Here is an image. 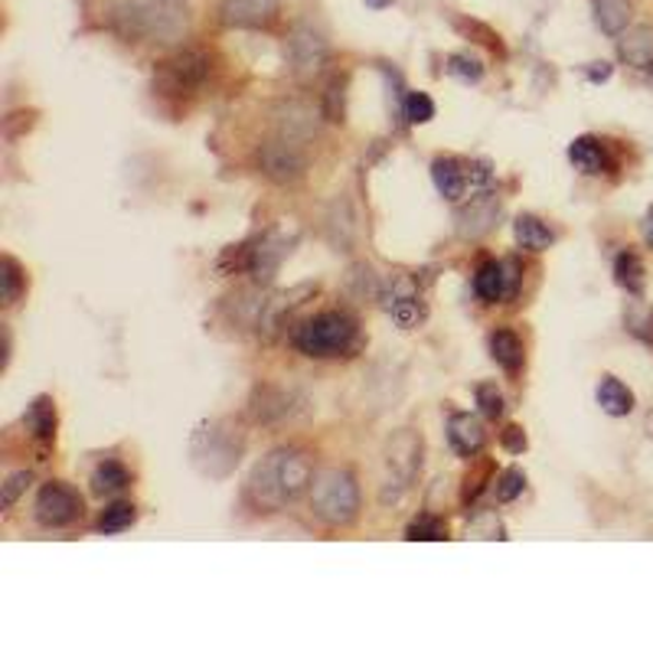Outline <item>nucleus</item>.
I'll return each instance as SVG.
<instances>
[{
  "mask_svg": "<svg viewBox=\"0 0 653 653\" xmlns=\"http://www.w3.org/2000/svg\"><path fill=\"white\" fill-rule=\"evenodd\" d=\"M314 464L301 447H275L248 477V500L258 510H284L301 500L314 483Z\"/></svg>",
  "mask_w": 653,
  "mask_h": 653,
  "instance_id": "nucleus-1",
  "label": "nucleus"
},
{
  "mask_svg": "<svg viewBox=\"0 0 653 653\" xmlns=\"http://www.w3.org/2000/svg\"><path fill=\"white\" fill-rule=\"evenodd\" d=\"M242 454H245V435L232 419H207L190 435V460L210 480L229 477L238 467Z\"/></svg>",
  "mask_w": 653,
  "mask_h": 653,
  "instance_id": "nucleus-2",
  "label": "nucleus"
},
{
  "mask_svg": "<svg viewBox=\"0 0 653 653\" xmlns=\"http://www.w3.org/2000/svg\"><path fill=\"white\" fill-rule=\"evenodd\" d=\"M360 340V327L347 311H324L314 314L311 320H304L294 330V350L311 357V360H330V357H343L357 347Z\"/></svg>",
  "mask_w": 653,
  "mask_h": 653,
  "instance_id": "nucleus-3",
  "label": "nucleus"
},
{
  "mask_svg": "<svg viewBox=\"0 0 653 653\" xmlns=\"http://www.w3.org/2000/svg\"><path fill=\"white\" fill-rule=\"evenodd\" d=\"M311 513L327 526H350L360 516V487L347 470H320L311 483Z\"/></svg>",
  "mask_w": 653,
  "mask_h": 653,
  "instance_id": "nucleus-4",
  "label": "nucleus"
},
{
  "mask_svg": "<svg viewBox=\"0 0 653 653\" xmlns=\"http://www.w3.org/2000/svg\"><path fill=\"white\" fill-rule=\"evenodd\" d=\"M386 467H389V474L383 480L380 500L383 503H399L412 490L419 474H422V435L399 432L393 438L389 447H386Z\"/></svg>",
  "mask_w": 653,
  "mask_h": 653,
  "instance_id": "nucleus-5",
  "label": "nucleus"
},
{
  "mask_svg": "<svg viewBox=\"0 0 653 653\" xmlns=\"http://www.w3.org/2000/svg\"><path fill=\"white\" fill-rule=\"evenodd\" d=\"M432 180H435V190L444 200L460 203V200H467L470 194L490 190L493 171H490V164H483V161L435 158V164H432Z\"/></svg>",
  "mask_w": 653,
  "mask_h": 653,
  "instance_id": "nucleus-6",
  "label": "nucleus"
},
{
  "mask_svg": "<svg viewBox=\"0 0 653 653\" xmlns=\"http://www.w3.org/2000/svg\"><path fill=\"white\" fill-rule=\"evenodd\" d=\"M210 75V56L203 49H184L164 59L154 72V89L161 95H190Z\"/></svg>",
  "mask_w": 653,
  "mask_h": 653,
  "instance_id": "nucleus-7",
  "label": "nucleus"
},
{
  "mask_svg": "<svg viewBox=\"0 0 653 653\" xmlns=\"http://www.w3.org/2000/svg\"><path fill=\"white\" fill-rule=\"evenodd\" d=\"M327 56H330V46H327L324 33L314 30L311 23H294V30L288 33V62H291V72L307 82V79L320 75V69L327 66Z\"/></svg>",
  "mask_w": 653,
  "mask_h": 653,
  "instance_id": "nucleus-8",
  "label": "nucleus"
},
{
  "mask_svg": "<svg viewBox=\"0 0 653 653\" xmlns=\"http://www.w3.org/2000/svg\"><path fill=\"white\" fill-rule=\"evenodd\" d=\"M79 516H82V497H79V490H72L62 480L43 483V490L36 497V520L46 529H62V526L75 523Z\"/></svg>",
  "mask_w": 653,
  "mask_h": 653,
  "instance_id": "nucleus-9",
  "label": "nucleus"
},
{
  "mask_svg": "<svg viewBox=\"0 0 653 653\" xmlns=\"http://www.w3.org/2000/svg\"><path fill=\"white\" fill-rule=\"evenodd\" d=\"M258 171L275 184H294L307 171V158L294 144V138H278L258 148Z\"/></svg>",
  "mask_w": 653,
  "mask_h": 653,
  "instance_id": "nucleus-10",
  "label": "nucleus"
},
{
  "mask_svg": "<svg viewBox=\"0 0 653 653\" xmlns=\"http://www.w3.org/2000/svg\"><path fill=\"white\" fill-rule=\"evenodd\" d=\"M383 304L399 330H416L425 320V301L412 275H396L383 291Z\"/></svg>",
  "mask_w": 653,
  "mask_h": 653,
  "instance_id": "nucleus-11",
  "label": "nucleus"
},
{
  "mask_svg": "<svg viewBox=\"0 0 653 653\" xmlns=\"http://www.w3.org/2000/svg\"><path fill=\"white\" fill-rule=\"evenodd\" d=\"M148 36L161 43H180L190 30V3L187 0H148Z\"/></svg>",
  "mask_w": 653,
  "mask_h": 653,
  "instance_id": "nucleus-12",
  "label": "nucleus"
},
{
  "mask_svg": "<svg viewBox=\"0 0 653 653\" xmlns=\"http://www.w3.org/2000/svg\"><path fill=\"white\" fill-rule=\"evenodd\" d=\"M291 245H294V238H288L284 232H268L248 248V268L245 271L255 278V284H271L275 281L281 261L291 255Z\"/></svg>",
  "mask_w": 653,
  "mask_h": 653,
  "instance_id": "nucleus-13",
  "label": "nucleus"
},
{
  "mask_svg": "<svg viewBox=\"0 0 653 653\" xmlns=\"http://www.w3.org/2000/svg\"><path fill=\"white\" fill-rule=\"evenodd\" d=\"M219 23L229 30H261L278 16V0H219Z\"/></svg>",
  "mask_w": 653,
  "mask_h": 653,
  "instance_id": "nucleus-14",
  "label": "nucleus"
},
{
  "mask_svg": "<svg viewBox=\"0 0 653 653\" xmlns=\"http://www.w3.org/2000/svg\"><path fill=\"white\" fill-rule=\"evenodd\" d=\"M457 232L464 235V238H480V235H487L493 225H497V219H500V197L497 194H490V190H480V194H474V197H467V203L457 210Z\"/></svg>",
  "mask_w": 653,
  "mask_h": 653,
  "instance_id": "nucleus-15",
  "label": "nucleus"
},
{
  "mask_svg": "<svg viewBox=\"0 0 653 653\" xmlns=\"http://www.w3.org/2000/svg\"><path fill=\"white\" fill-rule=\"evenodd\" d=\"M474 294L483 304H500L516 294V275L510 261H483L474 275Z\"/></svg>",
  "mask_w": 653,
  "mask_h": 653,
  "instance_id": "nucleus-16",
  "label": "nucleus"
},
{
  "mask_svg": "<svg viewBox=\"0 0 653 653\" xmlns=\"http://www.w3.org/2000/svg\"><path fill=\"white\" fill-rule=\"evenodd\" d=\"M569 161H572L575 171H582V174H588V177L608 174V171L615 167V161H611L605 141L595 138V135H579V138L569 144Z\"/></svg>",
  "mask_w": 653,
  "mask_h": 653,
  "instance_id": "nucleus-17",
  "label": "nucleus"
},
{
  "mask_svg": "<svg viewBox=\"0 0 653 653\" xmlns=\"http://www.w3.org/2000/svg\"><path fill=\"white\" fill-rule=\"evenodd\" d=\"M447 441H451L454 454H460V457H477V454L483 451V444H487V432H483V425H480L474 416L454 412V416L447 419Z\"/></svg>",
  "mask_w": 653,
  "mask_h": 653,
  "instance_id": "nucleus-18",
  "label": "nucleus"
},
{
  "mask_svg": "<svg viewBox=\"0 0 653 653\" xmlns=\"http://www.w3.org/2000/svg\"><path fill=\"white\" fill-rule=\"evenodd\" d=\"M314 291H317V284H298L291 291H281V294L268 298L265 307H261V317H258V330L261 334H275L278 324L284 320V314H291L298 304H304V298H311Z\"/></svg>",
  "mask_w": 653,
  "mask_h": 653,
  "instance_id": "nucleus-19",
  "label": "nucleus"
},
{
  "mask_svg": "<svg viewBox=\"0 0 653 653\" xmlns=\"http://www.w3.org/2000/svg\"><path fill=\"white\" fill-rule=\"evenodd\" d=\"M248 409H252L255 422L275 425V422L288 419L294 406H291V393H284V389H275V386H261V389H255V396H252Z\"/></svg>",
  "mask_w": 653,
  "mask_h": 653,
  "instance_id": "nucleus-20",
  "label": "nucleus"
},
{
  "mask_svg": "<svg viewBox=\"0 0 653 653\" xmlns=\"http://www.w3.org/2000/svg\"><path fill=\"white\" fill-rule=\"evenodd\" d=\"M618 56L634 69L653 66V26H631L618 39Z\"/></svg>",
  "mask_w": 653,
  "mask_h": 653,
  "instance_id": "nucleus-21",
  "label": "nucleus"
},
{
  "mask_svg": "<svg viewBox=\"0 0 653 653\" xmlns=\"http://www.w3.org/2000/svg\"><path fill=\"white\" fill-rule=\"evenodd\" d=\"M108 26L121 36V39H128V43H135V39H141V36H148V16H144V3H135V0H118L115 3V10H112V16H108Z\"/></svg>",
  "mask_w": 653,
  "mask_h": 653,
  "instance_id": "nucleus-22",
  "label": "nucleus"
},
{
  "mask_svg": "<svg viewBox=\"0 0 653 653\" xmlns=\"http://www.w3.org/2000/svg\"><path fill=\"white\" fill-rule=\"evenodd\" d=\"M490 357H493V363H497L500 370H506L510 376H516V373L523 370V360H526L523 340H520L513 330L500 327V330L490 334Z\"/></svg>",
  "mask_w": 653,
  "mask_h": 653,
  "instance_id": "nucleus-23",
  "label": "nucleus"
},
{
  "mask_svg": "<svg viewBox=\"0 0 653 653\" xmlns=\"http://www.w3.org/2000/svg\"><path fill=\"white\" fill-rule=\"evenodd\" d=\"M595 399H598L602 412H608L611 419H625V416L634 412V393L618 376H602V383L595 389Z\"/></svg>",
  "mask_w": 653,
  "mask_h": 653,
  "instance_id": "nucleus-24",
  "label": "nucleus"
},
{
  "mask_svg": "<svg viewBox=\"0 0 653 653\" xmlns=\"http://www.w3.org/2000/svg\"><path fill=\"white\" fill-rule=\"evenodd\" d=\"M23 425H26V432H30L33 441L49 444L56 438V403L49 396H36L30 403L26 416H23Z\"/></svg>",
  "mask_w": 653,
  "mask_h": 653,
  "instance_id": "nucleus-25",
  "label": "nucleus"
},
{
  "mask_svg": "<svg viewBox=\"0 0 653 653\" xmlns=\"http://www.w3.org/2000/svg\"><path fill=\"white\" fill-rule=\"evenodd\" d=\"M513 235H516L520 248H526V252H546V248H552V242H556V232H552L543 219L529 217V213L516 217V222H513Z\"/></svg>",
  "mask_w": 653,
  "mask_h": 653,
  "instance_id": "nucleus-26",
  "label": "nucleus"
},
{
  "mask_svg": "<svg viewBox=\"0 0 653 653\" xmlns=\"http://www.w3.org/2000/svg\"><path fill=\"white\" fill-rule=\"evenodd\" d=\"M92 493L95 497H115V493H121L128 483H131V474H128V467L121 464V460H115V457H108V460H102L95 470H92Z\"/></svg>",
  "mask_w": 653,
  "mask_h": 653,
  "instance_id": "nucleus-27",
  "label": "nucleus"
},
{
  "mask_svg": "<svg viewBox=\"0 0 653 653\" xmlns=\"http://www.w3.org/2000/svg\"><path fill=\"white\" fill-rule=\"evenodd\" d=\"M595 23L608 36H621L631 23V3L628 0H595Z\"/></svg>",
  "mask_w": 653,
  "mask_h": 653,
  "instance_id": "nucleus-28",
  "label": "nucleus"
},
{
  "mask_svg": "<svg viewBox=\"0 0 653 653\" xmlns=\"http://www.w3.org/2000/svg\"><path fill=\"white\" fill-rule=\"evenodd\" d=\"M615 281H618L628 294L641 298V294H644V284H648V278H644V261H641L634 252H618V258H615Z\"/></svg>",
  "mask_w": 653,
  "mask_h": 653,
  "instance_id": "nucleus-29",
  "label": "nucleus"
},
{
  "mask_svg": "<svg viewBox=\"0 0 653 653\" xmlns=\"http://www.w3.org/2000/svg\"><path fill=\"white\" fill-rule=\"evenodd\" d=\"M135 520H138V506H135V503L118 500V503H112V506H105V510H102V516L95 520V529H98V533H105V536H115V533L131 529V526H135Z\"/></svg>",
  "mask_w": 653,
  "mask_h": 653,
  "instance_id": "nucleus-30",
  "label": "nucleus"
},
{
  "mask_svg": "<svg viewBox=\"0 0 653 653\" xmlns=\"http://www.w3.org/2000/svg\"><path fill=\"white\" fill-rule=\"evenodd\" d=\"M0 281H3V294H0V301L10 307V304H16L20 301V294H23V288H26V275H23V268H20V261L16 258H10V255H3L0 258Z\"/></svg>",
  "mask_w": 653,
  "mask_h": 653,
  "instance_id": "nucleus-31",
  "label": "nucleus"
},
{
  "mask_svg": "<svg viewBox=\"0 0 653 653\" xmlns=\"http://www.w3.org/2000/svg\"><path fill=\"white\" fill-rule=\"evenodd\" d=\"M406 539L409 543H441V539H447V526H444V520H438L435 513H422L409 523Z\"/></svg>",
  "mask_w": 653,
  "mask_h": 653,
  "instance_id": "nucleus-32",
  "label": "nucleus"
},
{
  "mask_svg": "<svg viewBox=\"0 0 653 653\" xmlns=\"http://www.w3.org/2000/svg\"><path fill=\"white\" fill-rule=\"evenodd\" d=\"M320 112H324L327 121H343V115H347V75L330 79V85H327V92H324Z\"/></svg>",
  "mask_w": 653,
  "mask_h": 653,
  "instance_id": "nucleus-33",
  "label": "nucleus"
},
{
  "mask_svg": "<svg viewBox=\"0 0 653 653\" xmlns=\"http://www.w3.org/2000/svg\"><path fill=\"white\" fill-rule=\"evenodd\" d=\"M403 118L409 125H429L435 118V102L429 92H409L403 102Z\"/></svg>",
  "mask_w": 653,
  "mask_h": 653,
  "instance_id": "nucleus-34",
  "label": "nucleus"
},
{
  "mask_svg": "<svg viewBox=\"0 0 653 653\" xmlns=\"http://www.w3.org/2000/svg\"><path fill=\"white\" fill-rule=\"evenodd\" d=\"M447 72L454 75V79H460V82H480L483 79V62L480 59H474L470 53H454V56H447Z\"/></svg>",
  "mask_w": 653,
  "mask_h": 653,
  "instance_id": "nucleus-35",
  "label": "nucleus"
},
{
  "mask_svg": "<svg viewBox=\"0 0 653 653\" xmlns=\"http://www.w3.org/2000/svg\"><path fill=\"white\" fill-rule=\"evenodd\" d=\"M523 490H526V474L516 470V467L503 470V474L493 480V497H497V503H513Z\"/></svg>",
  "mask_w": 653,
  "mask_h": 653,
  "instance_id": "nucleus-36",
  "label": "nucleus"
},
{
  "mask_svg": "<svg viewBox=\"0 0 653 653\" xmlns=\"http://www.w3.org/2000/svg\"><path fill=\"white\" fill-rule=\"evenodd\" d=\"M474 396H477V406H480V416H483V419H490V422L503 419L506 403H503V396H500V389H497L493 383H480Z\"/></svg>",
  "mask_w": 653,
  "mask_h": 653,
  "instance_id": "nucleus-37",
  "label": "nucleus"
},
{
  "mask_svg": "<svg viewBox=\"0 0 653 653\" xmlns=\"http://www.w3.org/2000/svg\"><path fill=\"white\" fill-rule=\"evenodd\" d=\"M33 483V474L30 470H16L7 477V483L0 487V510H13V503L26 493V487Z\"/></svg>",
  "mask_w": 653,
  "mask_h": 653,
  "instance_id": "nucleus-38",
  "label": "nucleus"
},
{
  "mask_svg": "<svg viewBox=\"0 0 653 653\" xmlns=\"http://www.w3.org/2000/svg\"><path fill=\"white\" fill-rule=\"evenodd\" d=\"M628 330L644 340V343H653V307H631L628 311Z\"/></svg>",
  "mask_w": 653,
  "mask_h": 653,
  "instance_id": "nucleus-39",
  "label": "nucleus"
},
{
  "mask_svg": "<svg viewBox=\"0 0 653 653\" xmlns=\"http://www.w3.org/2000/svg\"><path fill=\"white\" fill-rule=\"evenodd\" d=\"M460 30H467V33L480 36L477 43H483L490 53H500V56H503V43H500V36H497L490 26H483V23H474V20H470V23H460Z\"/></svg>",
  "mask_w": 653,
  "mask_h": 653,
  "instance_id": "nucleus-40",
  "label": "nucleus"
},
{
  "mask_svg": "<svg viewBox=\"0 0 653 653\" xmlns=\"http://www.w3.org/2000/svg\"><path fill=\"white\" fill-rule=\"evenodd\" d=\"M500 441H503V447H506L510 454H523V451H526V432H523L520 425H506V429L500 432Z\"/></svg>",
  "mask_w": 653,
  "mask_h": 653,
  "instance_id": "nucleus-41",
  "label": "nucleus"
},
{
  "mask_svg": "<svg viewBox=\"0 0 653 653\" xmlns=\"http://www.w3.org/2000/svg\"><path fill=\"white\" fill-rule=\"evenodd\" d=\"M611 72H615V69H611V62H592V66L585 69L588 82H595V85H598V82H608V79H611Z\"/></svg>",
  "mask_w": 653,
  "mask_h": 653,
  "instance_id": "nucleus-42",
  "label": "nucleus"
},
{
  "mask_svg": "<svg viewBox=\"0 0 653 653\" xmlns=\"http://www.w3.org/2000/svg\"><path fill=\"white\" fill-rule=\"evenodd\" d=\"M641 232H644V242L653 248V207L648 210V217H644V222H641Z\"/></svg>",
  "mask_w": 653,
  "mask_h": 653,
  "instance_id": "nucleus-43",
  "label": "nucleus"
},
{
  "mask_svg": "<svg viewBox=\"0 0 653 653\" xmlns=\"http://www.w3.org/2000/svg\"><path fill=\"white\" fill-rule=\"evenodd\" d=\"M366 7H373V10H386V7H393V0H366Z\"/></svg>",
  "mask_w": 653,
  "mask_h": 653,
  "instance_id": "nucleus-44",
  "label": "nucleus"
},
{
  "mask_svg": "<svg viewBox=\"0 0 653 653\" xmlns=\"http://www.w3.org/2000/svg\"><path fill=\"white\" fill-rule=\"evenodd\" d=\"M648 435H653V412L648 416Z\"/></svg>",
  "mask_w": 653,
  "mask_h": 653,
  "instance_id": "nucleus-45",
  "label": "nucleus"
},
{
  "mask_svg": "<svg viewBox=\"0 0 653 653\" xmlns=\"http://www.w3.org/2000/svg\"><path fill=\"white\" fill-rule=\"evenodd\" d=\"M651 72H653V66H651Z\"/></svg>",
  "mask_w": 653,
  "mask_h": 653,
  "instance_id": "nucleus-46",
  "label": "nucleus"
}]
</instances>
